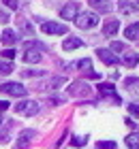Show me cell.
<instances>
[{
    "label": "cell",
    "instance_id": "3957f363",
    "mask_svg": "<svg viewBox=\"0 0 139 149\" xmlns=\"http://www.w3.org/2000/svg\"><path fill=\"white\" fill-rule=\"evenodd\" d=\"M15 113H19V115H37L39 113V102H34V100H22V102L15 104Z\"/></svg>",
    "mask_w": 139,
    "mask_h": 149
},
{
    "label": "cell",
    "instance_id": "1f68e13d",
    "mask_svg": "<svg viewBox=\"0 0 139 149\" xmlns=\"http://www.w3.org/2000/svg\"><path fill=\"white\" fill-rule=\"evenodd\" d=\"M4 109H9V102H6V100H0V111H4Z\"/></svg>",
    "mask_w": 139,
    "mask_h": 149
},
{
    "label": "cell",
    "instance_id": "9c48e42d",
    "mask_svg": "<svg viewBox=\"0 0 139 149\" xmlns=\"http://www.w3.org/2000/svg\"><path fill=\"white\" fill-rule=\"evenodd\" d=\"M96 56H99L105 64H109V66L120 64V60H118V58L114 56V51H109V49H96Z\"/></svg>",
    "mask_w": 139,
    "mask_h": 149
},
{
    "label": "cell",
    "instance_id": "7a4b0ae2",
    "mask_svg": "<svg viewBox=\"0 0 139 149\" xmlns=\"http://www.w3.org/2000/svg\"><path fill=\"white\" fill-rule=\"evenodd\" d=\"M0 92L2 94H6V96H26V87L22 85V83H15V81H9V83H2L0 85Z\"/></svg>",
    "mask_w": 139,
    "mask_h": 149
},
{
    "label": "cell",
    "instance_id": "9a60e30c",
    "mask_svg": "<svg viewBox=\"0 0 139 149\" xmlns=\"http://www.w3.org/2000/svg\"><path fill=\"white\" fill-rule=\"evenodd\" d=\"M122 62L126 64V66H137V62H139V53H135V51H128V53H124V58H122Z\"/></svg>",
    "mask_w": 139,
    "mask_h": 149
},
{
    "label": "cell",
    "instance_id": "ba28073f",
    "mask_svg": "<svg viewBox=\"0 0 139 149\" xmlns=\"http://www.w3.org/2000/svg\"><path fill=\"white\" fill-rule=\"evenodd\" d=\"M75 66H77V68H79L83 74H88V77H92V79H99V72H94V70H92V60H90V58L79 60V62L75 64Z\"/></svg>",
    "mask_w": 139,
    "mask_h": 149
},
{
    "label": "cell",
    "instance_id": "603a6c76",
    "mask_svg": "<svg viewBox=\"0 0 139 149\" xmlns=\"http://www.w3.org/2000/svg\"><path fill=\"white\" fill-rule=\"evenodd\" d=\"M96 149H116V141H99Z\"/></svg>",
    "mask_w": 139,
    "mask_h": 149
},
{
    "label": "cell",
    "instance_id": "484cf974",
    "mask_svg": "<svg viewBox=\"0 0 139 149\" xmlns=\"http://www.w3.org/2000/svg\"><path fill=\"white\" fill-rule=\"evenodd\" d=\"M71 145L73 147H83V145H86V136H73Z\"/></svg>",
    "mask_w": 139,
    "mask_h": 149
},
{
    "label": "cell",
    "instance_id": "ffe728a7",
    "mask_svg": "<svg viewBox=\"0 0 139 149\" xmlns=\"http://www.w3.org/2000/svg\"><path fill=\"white\" fill-rule=\"evenodd\" d=\"M124 34H126V38H139V22L137 24H131L126 30H124Z\"/></svg>",
    "mask_w": 139,
    "mask_h": 149
},
{
    "label": "cell",
    "instance_id": "5bb4252c",
    "mask_svg": "<svg viewBox=\"0 0 139 149\" xmlns=\"http://www.w3.org/2000/svg\"><path fill=\"white\" fill-rule=\"evenodd\" d=\"M0 38H2V43H4V45H15L19 36L15 34V30H11V28H6V30L2 32V36H0Z\"/></svg>",
    "mask_w": 139,
    "mask_h": 149
},
{
    "label": "cell",
    "instance_id": "d6a6232c",
    "mask_svg": "<svg viewBox=\"0 0 139 149\" xmlns=\"http://www.w3.org/2000/svg\"><path fill=\"white\" fill-rule=\"evenodd\" d=\"M124 121H126V126H131V128H135V121H133V119H131V117H126V119H124Z\"/></svg>",
    "mask_w": 139,
    "mask_h": 149
},
{
    "label": "cell",
    "instance_id": "e0dca14e",
    "mask_svg": "<svg viewBox=\"0 0 139 149\" xmlns=\"http://www.w3.org/2000/svg\"><path fill=\"white\" fill-rule=\"evenodd\" d=\"M24 49H26V51H45V45L39 43V40H26V43H24Z\"/></svg>",
    "mask_w": 139,
    "mask_h": 149
},
{
    "label": "cell",
    "instance_id": "2e32d148",
    "mask_svg": "<svg viewBox=\"0 0 139 149\" xmlns=\"http://www.w3.org/2000/svg\"><path fill=\"white\" fill-rule=\"evenodd\" d=\"M118 9H120V13H137L139 6L137 4H131L128 0H122V2H118Z\"/></svg>",
    "mask_w": 139,
    "mask_h": 149
},
{
    "label": "cell",
    "instance_id": "ac0fdd59",
    "mask_svg": "<svg viewBox=\"0 0 139 149\" xmlns=\"http://www.w3.org/2000/svg\"><path fill=\"white\" fill-rule=\"evenodd\" d=\"M124 143L128 145V149H139V132H133L124 139Z\"/></svg>",
    "mask_w": 139,
    "mask_h": 149
},
{
    "label": "cell",
    "instance_id": "7c38bea8",
    "mask_svg": "<svg viewBox=\"0 0 139 149\" xmlns=\"http://www.w3.org/2000/svg\"><path fill=\"white\" fill-rule=\"evenodd\" d=\"M43 60V53L41 51H26L24 53V62L26 64H39Z\"/></svg>",
    "mask_w": 139,
    "mask_h": 149
},
{
    "label": "cell",
    "instance_id": "52a82bcc",
    "mask_svg": "<svg viewBox=\"0 0 139 149\" xmlns=\"http://www.w3.org/2000/svg\"><path fill=\"white\" fill-rule=\"evenodd\" d=\"M96 90H99V92L103 94V96H107V98L114 100V102L120 104V96L116 94V87L111 85V83H99V85H96Z\"/></svg>",
    "mask_w": 139,
    "mask_h": 149
},
{
    "label": "cell",
    "instance_id": "277c9868",
    "mask_svg": "<svg viewBox=\"0 0 139 149\" xmlns=\"http://www.w3.org/2000/svg\"><path fill=\"white\" fill-rule=\"evenodd\" d=\"M68 94L71 96H79V98H86L92 94V90H90V85L86 83V81H75V83L68 87Z\"/></svg>",
    "mask_w": 139,
    "mask_h": 149
},
{
    "label": "cell",
    "instance_id": "f1b7e54d",
    "mask_svg": "<svg viewBox=\"0 0 139 149\" xmlns=\"http://www.w3.org/2000/svg\"><path fill=\"white\" fill-rule=\"evenodd\" d=\"M2 2H4V6H9L11 11H15L19 6V0H2Z\"/></svg>",
    "mask_w": 139,
    "mask_h": 149
},
{
    "label": "cell",
    "instance_id": "d6986e66",
    "mask_svg": "<svg viewBox=\"0 0 139 149\" xmlns=\"http://www.w3.org/2000/svg\"><path fill=\"white\" fill-rule=\"evenodd\" d=\"M124 85H126L128 92H131V90H133V92H139V79H137V77H126V79H124Z\"/></svg>",
    "mask_w": 139,
    "mask_h": 149
},
{
    "label": "cell",
    "instance_id": "83f0119b",
    "mask_svg": "<svg viewBox=\"0 0 139 149\" xmlns=\"http://www.w3.org/2000/svg\"><path fill=\"white\" fill-rule=\"evenodd\" d=\"M128 113L133 115V117H139V104L137 102H131L128 104Z\"/></svg>",
    "mask_w": 139,
    "mask_h": 149
},
{
    "label": "cell",
    "instance_id": "8fae6325",
    "mask_svg": "<svg viewBox=\"0 0 139 149\" xmlns=\"http://www.w3.org/2000/svg\"><path fill=\"white\" fill-rule=\"evenodd\" d=\"M79 47H83V40H81V38H77V36H68L64 43H62V49H64V51L79 49Z\"/></svg>",
    "mask_w": 139,
    "mask_h": 149
},
{
    "label": "cell",
    "instance_id": "e575fe53",
    "mask_svg": "<svg viewBox=\"0 0 139 149\" xmlns=\"http://www.w3.org/2000/svg\"><path fill=\"white\" fill-rule=\"evenodd\" d=\"M137 2H139V0H137Z\"/></svg>",
    "mask_w": 139,
    "mask_h": 149
},
{
    "label": "cell",
    "instance_id": "44dd1931",
    "mask_svg": "<svg viewBox=\"0 0 139 149\" xmlns=\"http://www.w3.org/2000/svg\"><path fill=\"white\" fill-rule=\"evenodd\" d=\"M11 128H13V124H11V121H6L4 128L0 130V143H6V141H9V132H11Z\"/></svg>",
    "mask_w": 139,
    "mask_h": 149
},
{
    "label": "cell",
    "instance_id": "8992f818",
    "mask_svg": "<svg viewBox=\"0 0 139 149\" xmlns=\"http://www.w3.org/2000/svg\"><path fill=\"white\" fill-rule=\"evenodd\" d=\"M77 15H79V2H68L66 6H62V11H60L62 19H75Z\"/></svg>",
    "mask_w": 139,
    "mask_h": 149
},
{
    "label": "cell",
    "instance_id": "5b68a950",
    "mask_svg": "<svg viewBox=\"0 0 139 149\" xmlns=\"http://www.w3.org/2000/svg\"><path fill=\"white\" fill-rule=\"evenodd\" d=\"M41 30L45 32V34H66L68 28L64 24H56V22H45L41 26Z\"/></svg>",
    "mask_w": 139,
    "mask_h": 149
},
{
    "label": "cell",
    "instance_id": "cb8c5ba5",
    "mask_svg": "<svg viewBox=\"0 0 139 149\" xmlns=\"http://www.w3.org/2000/svg\"><path fill=\"white\" fill-rule=\"evenodd\" d=\"M64 83H66L64 77H54V79L49 81V87H54V90H56V87H60V85H64Z\"/></svg>",
    "mask_w": 139,
    "mask_h": 149
},
{
    "label": "cell",
    "instance_id": "6da1fadb",
    "mask_svg": "<svg viewBox=\"0 0 139 149\" xmlns=\"http://www.w3.org/2000/svg\"><path fill=\"white\" fill-rule=\"evenodd\" d=\"M75 24H77L81 30H90V28H94V26H99V15H96V13H90V11L79 13V15L75 17Z\"/></svg>",
    "mask_w": 139,
    "mask_h": 149
},
{
    "label": "cell",
    "instance_id": "7402d4cb",
    "mask_svg": "<svg viewBox=\"0 0 139 149\" xmlns=\"http://www.w3.org/2000/svg\"><path fill=\"white\" fill-rule=\"evenodd\" d=\"M107 2H111V0H90V4L92 6H99L101 11H109V4Z\"/></svg>",
    "mask_w": 139,
    "mask_h": 149
},
{
    "label": "cell",
    "instance_id": "4316f807",
    "mask_svg": "<svg viewBox=\"0 0 139 149\" xmlns=\"http://www.w3.org/2000/svg\"><path fill=\"white\" fill-rule=\"evenodd\" d=\"M0 56H2L4 60H11V62H13V58H15V49H13V47H11V49H4Z\"/></svg>",
    "mask_w": 139,
    "mask_h": 149
},
{
    "label": "cell",
    "instance_id": "f546056e",
    "mask_svg": "<svg viewBox=\"0 0 139 149\" xmlns=\"http://www.w3.org/2000/svg\"><path fill=\"white\" fill-rule=\"evenodd\" d=\"M26 77H41V74H45L43 70H24Z\"/></svg>",
    "mask_w": 139,
    "mask_h": 149
},
{
    "label": "cell",
    "instance_id": "4fadbf2b",
    "mask_svg": "<svg viewBox=\"0 0 139 149\" xmlns=\"http://www.w3.org/2000/svg\"><path fill=\"white\" fill-rule=\"evenodd\" d=\"M118 30H120V22H118V19H111V22L105 24V28H103V34H105V36H114Z\"/></svg>",
    "mask_w": 139,
    "mask_h": 149
},
{
    "label": "cell",
    "instance_id": "30bf717a",
    "mask_svg": "<svg viewBox=\"0 0 139 149\" xmlns=\"http://www.w3.org/2000/svg\"><path fill=\"white\" fill-rule=\"evenodd\" d=\"M34 136H37V132H34V130H22V132H19L17 147H19V149H26L28 143H30V139H34Z\"/></svg>",
    "mask_w": 139,
    "mask_h": 149
},
{
    "label": "cell",
    "instance_id": "4dcf8cb0",
    "mask_svg": "<svg viewBox=\"0 0 139 149\" xmlns=\"http://www.w3.org/2000/svg\"><path fill=\"white\" fill-rule=\"evenodd\" d=\"M122 49H124V43H111L109 51H122Z\"/></svg>",
    "mask_w": 139,
    "mask_h": 149
},
{
    "label": "cell",
    "instance_id": "d4e9b609",
    "mask_svg": "<svg viewBox=\"0 0 139 149\" xmlns=\"http://www.w3.org/2000/svg\"><path fill=\"white\" fill-rule=\"evenodd\" d=\"M13 72V64L11 62H0V74H9Z\"/></svg>",
    "mask_w": 139,
    "mask_h": 149
},
{
    "label": "cell",
    "instance_id": "836d02e7",
    "mask_svg": "<svg viewBox=\"0 0 139 149\" xmlns=\"http://www.w3.org/2000/svg\"><path fill=\"white\" fill-rule=\"evenodd\" d=\"M0 126H2V117H0Z\"/></svg>",
    "mask_w": 139,
    "mask_h": 149
}]
</instances>
